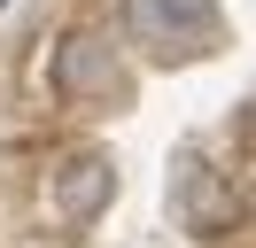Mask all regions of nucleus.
Returning <instances> with one entry per match:
<instances>
[{"label":"nucleus","mask_w":256,"mask_h":248,"mask_svg":"<svg viewBox=\"0 0 256 248\" xmlns=\"http://www.w3.org/2000/svg\"><path fill=\"white\" fill-rule=\"evenodd\" d=\"M124 39L156 62H194L218 46V0H124Z\"/></svg>","instance_id":"nucleus-1"},{"label":"nucleus","mask_w":256,"mask_h":248,"mask_svg":"<svg viewBox=\"0 0 256 248\" xmlns=\"http://www.w3.org/2000/svg\"><path fill=\"white\" fill-rule=\"evenodd\" d=\"M171 217L194 232V240H218V232H233L240 225V194H233V178L225 170H210V163H178L171 170Z\"/></svg>","instance_id":"nucleus-2"},{"label":"nucleus","mask_w":256,"mask_h":248,"mask_svg":"<svg viewBox=\"0 0 256 248\" xmlns=\"http://www.w3.org/2000/svg\"><path fill=\"white\" fill-rule=\"evenodd\" d=\"M54 93L62 101H116L124 93V62H116L109 31H70L54 46Z\"/></svg>","instance_id":"nucleus-3"},{"label":"nucleus","mask_w":256,"mask_h":248,"mask_svg":"<svg viewBox=\"0 0 256 248\" xmlns=\"http://www.w3.org/2000/svg\"><path fill=\"white\" fill-rule=\"evenodd\" d=\"M47 202H54V217H62V225H94V217L116 202V163H109L101 148L70 155V163L47 178Z\"/></svg>","instance_id":"nucleus-4"},{"label":"nucleus","mask_w":256,"mask_h":248,"mask_svg":"<svg viewBox=\"0 0 256 248\" xmlns=\"http://www.w3.org/2000/svg\"><path fill=\"white\" fill-rule=\"evenodd\" d=\"M0 8H16V0H0Z\"/></svg>","instance_id":"nucleus-5"}]
</instances>
